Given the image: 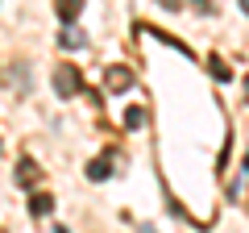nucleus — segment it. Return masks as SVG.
<instances>
[{
    "label": "nucleus",
    "instance_id": "10",
    "mask_svg": "<svg viewBox=\"0 0 249 233\" xmlns=\"http://www.w3.org/2000/svg\"><path fill=\"white\" fill-rule=\"evenodd\" d=\"M241 9H245V13H249V0H241Z\"/></svg>",
    "mask_w": 249,
    "mask_h": 233
},
{
    "label": "nucleus",
    "instance_id": "9",
    "mask_svg": "<svg viewBox=\"0 0 249 233\" xmlns=\"http://www.w3.org/2000/svg\"><path fill=\"white\" fill-rule=\"evenodd\" d=\"M142 116H145L142 108H129V113H124V125H142Z\"/></svg>",
    "mask_w": 249,
    "mask_h": 233
},
{
    "label": "nucleus",
    "instance_id": "11",
    "mask_svg": "<svg viewBox=\"0 0 249 233\" xmlns=\"http://www.w3.org/2000/svg\"><path fill=\"white\" fill-rule=\"evenodd\" d=\"M245 171H249V154H245Z\"/></svg>",
    "mask_w": 249,
    "mask_h": 233
},
{
    "label": "nucleus",
    "instance_id": "1",
    "mask_svg": "<svg viewBox=\"0 0 249 233\" xmlns=\"http://www.w3.org/2000/svg\"><path fill=\"white\" fill-rule=\"evenodd\" d=\"M54 88H58V96H75V92L83 88V75L75 71V67H58V75H54Z\"/></svg>",
    "mask_w": 249,
    "mask_h": 233
},
{
    "label": "nucleus",
    "instance_id": "6",
    "mask_svg": "<svg viewBox=\"0 0 249 233\" xmlns=\"http://www.w3.org/2000/svg\"><path fill=\"white\" fill-rule=\"evenodd\" d=\"M34 179H37V167H34V158H25V162H21V183L29 188Z\"/></svg>",
    "mask_w": 249,
    "mask_h": 233
},
{
    "label": "nucleus",
    "instance_id": "4",
    "mask_svg": "<svg viewBox=\"0 0 249 233\" xmlns=\"http://www.w3.org/2000/svg\"><path fill=\"white\" fill-rule=\"evenodd\" d=\"M50 208H54V200H50V196H34V204H29V213H34V216H46Z\"/></svg>",
    "mask_w": 249,
    "mask_h": 233
},
{
    "label": "nucleus",
    "instance_id": "8",
    "mask_svg": "<svg viewBox=\"0 0 249 233\" xmlns=\"http://www.w3.org/2000/svg\"><path fill=\"white\" fill-rule=\"evenodd\" d=\"M208 71H212V75H216V79H229V75H232V71H229V67H224V63H220V58H212V63H208Z\"/></svg>",
    "mask_w": 249,
    "mask_h": 233
},
{
    "label": "nucleus",
    "instance_id": "5",
    "mask_svg": "<svg viewBox=\"0 0 249 233\" xmlns=\"http://www.w3.org/2000/svg\"><path fill=\"white\" fill-rule=\"evenodd\" d=\"M62 46H67V50H79L83 46V34H75V29H62V38H58Z\"/></svg>",
    "mask_w": 249,
    "mask_h": 233
},
{
    "label": "nucleus",
    "instance_id": "2",
    "mask_svg": "<svg viewBox=\"0 0 249 233\" xmlns=\"http://www.w3.org/2000/svg\"><path fill=\"white\" fill-rule=\"evenodd\" d=\"M129 83H133V75L124 71V67H112V71H108V88H116V92H124V88H129Z\"/></svg>",
    "mask_w": 249,
    "mask_h": 233
},
{
    "label": "nucleus",
    "instance_id": "13",
    "mask_svg": "<svg viewBox=\"0 0 249 233\" xmlns=\"http://www.w3.org/2000/svg\"><path fill=\"white\" fill-rule=\"evenodd\" d=\"M142 233H154V229H142Z\"/></svg>",
    "mask_w": 249,
    "mask_h": 233
},
{
    "label": "nucleus",
    "instance_id": "12",
    "mask_svg": "<svg viewBox=\"0 0 249 233\" xmlns=\"http://www.w3.org/2000/svg\"><path fill=\"white\" fill-rule=\"evenodd\" d=\"M245 96H249V79H245Z\"/></svg>",
    "mask_w": 249,
    "mask_h": 233
},
{
    "label": "nucleus",
    "instance_id": "7",
    "mask_svg": "<svg viewBox=\"0 0 249 233\" xmlns=\"http://www.w3.org/2000/svg\"><path fill=\"white\" fill-rule=\"evenodd\" d=\"M88 175H91V179H108V162H104V158H100V162H91V167H88Z\"/></svg>",
    "mask_w": 249,
    "mask_h": 233
},
{
    "label": "nucleus",
    "instance_id": "3",
    "mask_svg": "<svg viewBox=\"0 0 249 233\" xmlns=\"http://www.w3.org/2000/svg\"><path fill=\"white\" fill-rule=\"evenodd\" d=\"M54 9H58L62 21H75V17H79V9H83V0H58Z\"/></svg>",
    "mask_w": 249,
    "mask_h": 233
}]
</instances>
